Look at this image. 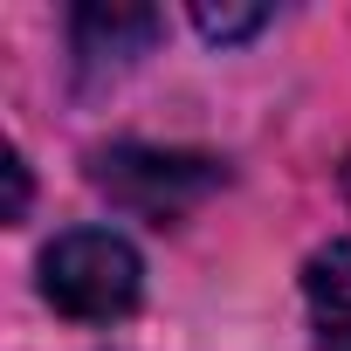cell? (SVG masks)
<instances>
[{"instance_id":"obj_1","label":"cell","mask_w":351,"mask_h":351,"mask_svg":"<svg viewBox=\"0 0 351 351\" xmlns=\"http://www.w3.org/2000/svg\"><path fill=\"white\" fill-rule=\"evenodd\" d=\"M138 289H145L138 248L124 234H110V228H69L42 255V296L62 317H76V324H117V317H131Z\"/></svg>"},{"instance_id":"obj_2","label":"cell","mask_w":351,"mask_h":351,"mask_svg":"<svg viewBox=\"0 0 351 351\" xmlns=\"http://www.w3.org/2000/svg\"><path fill=\"white\" fill-rule=\"evenodd\" d=\"M90 180L97 193H110L124 214H145V221H180L193 214L207 193L228 186V165L221 158H200V152H152V145H110L90 158Z\"/></svg>"},{"instance_id":"obj_3","label":"cell","mask_w":351,"mask_h":351,"mask_svg":"<svg viewBox=\"0 0 351 351\" xmlns=\"http://www.w3.org/2000/svg\"><path fill=\"white\" fill-rule=\"evenodd\" d=\"M158 14L138 8V0H90V8H76L69 21V49H76V69L97 83V76H117L131 69L152 42H158Z\"/></svg>"},{"instance_id":"obj_4","label":"cell","mask_w":351,"mask_h":351,"mask_svg":"<svg viewBox=\"0 0 351 351\" xmlns=\"http://www.w3.org/2000/svg\"><path fill=\"white\" fill-rule=\"evenodd\" d=\"M303 296H310L317 351H351V241H330V248L310 255Z\"/></svg>"},{"instance_id":"obj_5","label":"cell","mask_w":351,"mask_h":351,"mask_svg":"<svg viewBox=\"0 0 351 351\" xmlns=\"http://www.w3.org/2000/svg\"><path fill=\"white\" fill-rule=\"evenodd\" d=\"M193 28L207 42H248L269 28V8H193Z\"/></svg>"},{"instance_id":"obj_6","label":"cell","mask_w":351,"mask_h":351,"mask_svg":"<svg viewBox=\"0 0 351 351\" xmlns=\"http://www.w3.org/2000/svg\"><path fill=\"white\" fill-rule=\"evenodd\" d=\"M0 172H8V221H21L28 214V165H21V152L0 158Z\"/></svg>"},{"instance_id":"obj_7","label":"cell","mask_w":351,"mask_h":351,"mask_svg":"<svg viewBox=\"0 0 351 351\" xmlns=\"http://www.w3.org/2000/svg\"><path fill=\"white\" fill-rule=\"evenodd\" d=\"M344 186H351V172H344Z\"/></svg>"}]
</instances>
